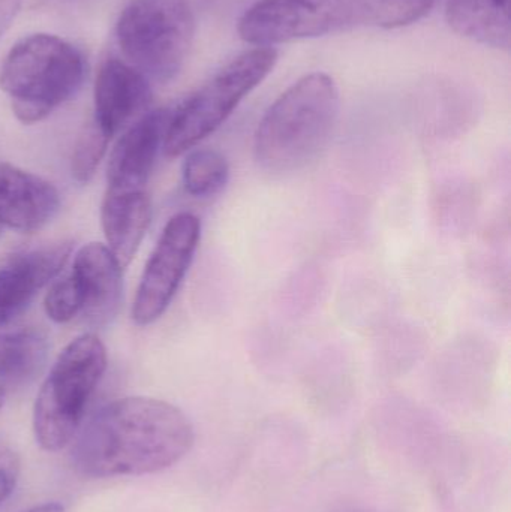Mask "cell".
<instances>
[{"mask_svg":"<svg viewBox=\"0 0 511 512\" xmlns=\"http://www.w3.org/2000/svg\"><path fill=\"white\" fill-rule=\"evenodd\" d=\"M117 45L147 80L177 77L194 41L189 0H129L116 24Z\"/></svg>","mask_w":511,"mask_h":512,"instance_id":"5b68a950","label":"cell"},{"mask_svg":"<svg viewBox=\"0 0 511 512\" xmlns=\"http://www.w3.org/2000/svg\"><path fill=\"white\" fill-rule=\"evenodd\" d=\"M152 221V203L146 191L105 192L101 224L107 248L122 267L132 261Z\"/></svg>","mask_w":511,"mask_h":512,"instance_id":"5bb4252c","label":"cell"},{"mask_svg":"<svg viewBox=\"0 0 511 512\" xmlns=\"http://www.w3.org/2000/svg\"><path fill=\"white\" fill-rule=\"evenodd\" d=\"M200 237L201 222L192 213H179L165 225L132 306V319L138 325L153 324L167 312L194 261Z\"/></svg>","mask_w":511,"mask_h":512,"instance_id":"ba28073f","label":"cell"},{"mask_svg":"<svg viewBox=\"0 0 511 512\" xmlns=\"http://www.w3.org/2000/svg\"><path fill=\"white\" fill-rule=\"evenodd\" d=\"M372 26L360 0H260L239 21L240 38L255 47H272Z\"/></svg>","mask_w":511,"mask_h":512,"instance_id":"52a82bcc","label":"cell"},{"mask_svg":"<svg viewBox=\"0 0 511 512\" xmlns=\"http://www.w3.org/2000/svg\"><path fill=\"white\" fill-rule=\"evenodd\" d=\"M23 0H0V38L8 29Z\"/></svg>","mask_w":511,"mask_h":512,"instance_id":"7402d4cb","label":"cell"},{"mask_svg":"<svg viewBox=\"0 0 511 512\" xmlns=\"http://www.w3.org/2000/svg\"><path fill=\"white\" fill-rule=\"evenodd\" d=\"M339 116L330 75L312 72L288 87L264 114L254 137L258 167L270 174L302 170L326 147Z\"/></svg>","mask_w":511,"mask_h":512,"instance_id":"7a4b0ae2","label":"cell"},{"mask_svg":"<svg viewBox=\"0 0 511 512\" xmlns=\"http://www.w3.org/2000/svg\"><path fill=\"white\" fill-rule=\"evenodd\" d=\"M446 17L464 38L510 50V0H447Z\"/></svg>","mask_w":511,"mask_h":512,"instance_id":"9a60e30c","label":"cell"},{"mask_svg":"<svg viewBox=\"0 0 511 512\" xmlns=\"http://www.w3.org/2000/svg\"><path fill=\"white\" fill-rule=\"evenodd\" d=\"M183 185L194 198L221 194L230 180V165L222 153L212 149L192 150L182 168Z\"/></svg>","mask_w":511,"mask_h":512,"instance_id":"e0dca14e","label":"cell"},{"mask_svg":"<svg viewBox=\"0 0 511 512\" xmlns=\"http://www.w3.org/2000/svg\"><path fill=\"white\" fill-rule=\"evenodd\" d=\"M45 3H51V5H72V3L80 2V0H44Z\"/></svg>","mask_w":511,"mask_h":512,"instance_id":"cb8c5ba5","label":"cell"},{"mask_svg":"<svg viewBox=\"0 0 511 512\" xmlns=\"http://www.w3.org/2000/svg\"><path fill=\"white\" fill-rule=\"evenodd\" d=\"M111 138L96 125L90 122L84 126L74 144L71 158V173L75 182L89 183L95 176Z\"/></svg>","mask_w":511,"mask_h":512,"instance_id":"ac0fdd59","label":"cell"},{"mask_svg":"<svg viewBox=\"0 0 511 512\" xmlns=\"http://www.w3.org/2000/svg\"><path fill=\"white\" fill-rule=\"evenodd\" d=\"M122 265L107 246L90 243L75 254L72 276L83 297L84 316L89 324L107 325L122 303Z\"/></svg>","mask_w":511,"mask_h":512,"instance_id":"4fadbf2b","label":"cell"},{"mask_svg":"<svg viewBox=\"0 0 511 512\" xmlns=\"http://www.w3.org/2000/svg\"><path fill=\"white\" fill-rule=\"evenodd\" d=\"M48 339L41 330L23 328L0 334V382L27 384L44 369Z\"/></svg>","mask_w":511,"mask_h":512,"instance_id":"2e32d148","label":"cell"},{"mask_svg":"<svg viewBox=\"0 0 511 512\" xmlns=\"http://www.w3.org/2000/svg\"><path fill=\"white\" fill-rule=\"evenodd\" d=\"M152 101L150 81L134 66L119 57H108L95 81L93 122L113 138Z\"/></svg>","mask_w":511,"mask_h":512,"instance_id":"8fae6325","label":"cell"},{"mask_svg":"<svg viewBox=\"0 0 511 512\" xmlns=\"http://www.w3.org/2000/svg\"><path fill=\"white\" fill-rule=\"evenodd\" d=\"M59 191L53 183L14 165L0 164V227L35 233L56 218Z\"/></svg>","mask_w":511,"mask_h":512,"instance_id":"7c38bea8","label":"cell"},{"mask_svg":"<svg viewBox=\"0 0 511 512\" xmlns=\"http://www.w3.org/2000/svg\"><path fill=\"white\" fill-rule=\"evenodd\" d=\"M20 475V459L11 445L0 439V505L14 492Z\"/></svg>","mask_w":511,"mask_h":512,"instance_id":"44dd1931","label":"cell"},{"mask_svg":"<svg viewBox=\"0 0 511 512\" xmlns=\"http://www.w3.org/2000/svg\"><path fill=\"white\" fill-rule=\"evenodd\" d=\"M0 234H2V227H0Z\"/></svg>","mask_w":511,"mask_h":512,"instance_id":"484cf974","label":"cell"},{"mask_svg":"<svg viewBox=\"0 0 511 512\" xmlns=\"http://www.w3.org/2000/svg\"><path fill=\"white\" fill-rule=\"evenodd\" d=\"M368 8L372 26L396 29L425 17L435 0H360Z\"/></svg>","mask_w":511,"mask_h":512,"instance_id":"d6986e66","label":"cell"},{"mask_svg":"<svg viewBox=\"0 0 511 512\" xmlns=\"http://www.w3.org/2000/svg\"><path fill=\"white\" fill-rule=\"evenodd\" d=\"M171 113L164 108L143 114L119 138L107 168L108 191H146L147 182L164 147Z\"/></svg>","mask_w":511,"mask_h":512,"instance_id":"30bf717a","label":"cell"},{"mask_svg":"<svg viewBox=\"0 0 511 512\" xmlns=\"http://www.w3.org/2000/svg\"><path fill=\"white\" fill-rule=\"evenodd\" d=\"M3 397H5V391H3L2 385H0V408L3 405Z\"/></svg>","mask_w":511,"mask_h":512,"instance_id":"d4e9b609","label":"cell"},{"mask_svg":"<svg viewBox=\"0 0 511 512\" xmlns=\"http://www.w3.org/2000/svg\"><path fill=\"white\" fill-rule=\"evenodd\" d=\"M278 62L272 47H255L237 56L171 113L165 134L168 158H177L221 128L240 102L263 83Z\"/></svg>","mask_w":511,"mask_h":512,"instance_id":"8992f818","label":"cell"},{"mask_svg":"<svg viewBox=\"0 0 511 512\" xmlns=\"http://www.w3.org/2000/svg\"><path fill=\"white\" fill-rule=\"evenodd\" d=\"M71 252L69 242L48 243L12 255L0 267V328L30 306L38 292L62 271Z\"/></svg>","mask_w":511,"mask_h":512,"instance_id":"9c48e42d","label":"cell"},{"mask_svg":"<svg viewBox=\"0 0 511 512\" xmlns=\"http://www.w3.org/2000/svg\"><path fill=\"white\" fill-rule=\"evenodd\" d=\"M24 512H65V508L56 504V502H51V504L38 505V507L30 508V510Z\"/></svg>","mask_w":511,"mask_h":512,"instance_id":"603a6c76","label":"cell"},{"mask_svg":"<svg viewBox=\"0 0 511 512\" xmlns=\"http://www.w3.org/2000/svg\"><path fill=\"white\" fill-rule=\"evenodd\" d=\"M86 60L75 45L45 33L14 45L0 66V89L26 125L47 119L83 86Z\"/></svg>","mask_w":511,"mask_h":512,"instance_id":"3957f363","label":"cell"},{"mask_svg":"<svg viewBox=\"0 0 511 512\" xmlns=\"http://www.w3.org/2000/svg\"><path fill=\"white\" fill-rule=\"evenodd\" d=\"M194 441V426L176 406L125 397L99 409L78 433L72 465L89 478L155 474L180 462Z\"/></svg>","mask_w":511,"mask_h":512,"instance_id":"6da1fadb","label":"cell"},{"mask_svg":"<svg viewBox=\"0 0 511 512\" xmlns=\"http://www.w3.org/2000/svg\"><path fill=\"white\" fill-rule=\"evenodd\" d=\"M107 369V351L95 334L72 340L42 384L33 411L36 441L47 451L71 444L87 403Z\"/></svg>","mask_w":511,"mask_h":512,"instance_id":"277c9868","label":"cell"},{"mask_svg":"<svg viewBox=\"0 0 511 512\" xmlns=\"http://www.w3.org/2000/svg\"><path fill=\"white\" fill-rule=\"evenodd\" d=\"M44 307L48 318L57 324H65L80 315L83 297L72 273L50 286L45 295Z\"/></svg>","mask_w":511,"mask_h":512,"instance_id":"ffe728a7","label":"cell"}]
</instances>
